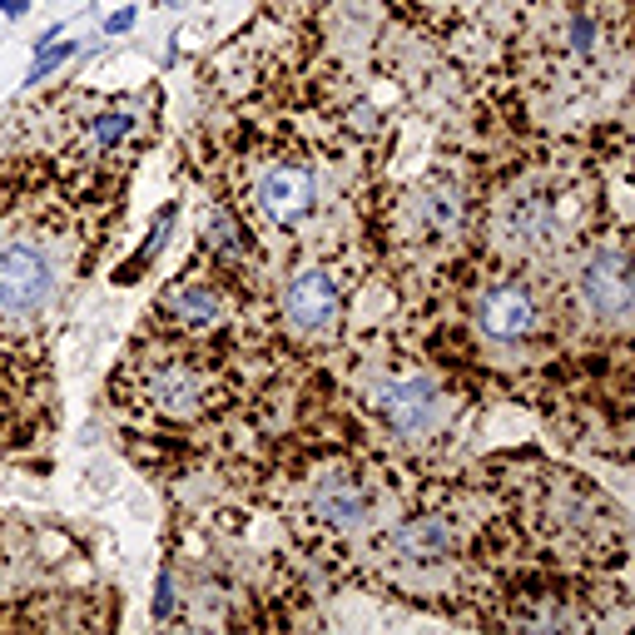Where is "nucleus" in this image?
I'll use <instances>...</instances> for the list:
<instances>
[{
	"label": "nucleus",
	"instance_id": "13",
	"mask_svg": "<svg viewBox=\"0 0 635 635\" xmlns=\"http://www.w3.org/2000/svg\"><path fill=\"white\" fill-rule=\"evenodd\" d=\"M70 55H75V40H60V45H45V50H35V65H30V75H25V80H30V85L50 80V75H55V70L70 60Z\"/></svg>",
	"mask_w": 635,
	"mask_h": 635
},
{
	"label": "nucleus",
	"instance_id": "12",
	"mask_svg": "<svg viewBox=\"0 0 635 635\" xmlns=\"http://www.w3.org/2000/svg\"><path fill=\"white\" fill-rule=\"evenodd\" d=\"M129 134H134V115H129V110H105V115L90 120V144H95L100 154H115Z\"/></svg>",
	"mask_w": 635,
	"mask_h": 635
},
{
	"label": "nucleus",
	"instance_id": "2",
	"mask_svg": "<svg viewBox=\"0 0 635 635\" xmlns=\"http://www.w3.org/2000/svg\"><path fill=\"white\" fill-rule=\"evenodd\" d=\"M576 303L586 318L606 323V328H626L635 313V283H631V258L621 244H596L591 254L581 258L576 278Z\"/></svg>",
	"mask_w": 635,
	"mask_h": 635
},
{
	"label": "nucleus",
	"instance_id": "9",
	"mask_svg": "<svg viewBox=\"0 0 635 635\" xmlns=\"http://www.w3.org/2000/svg\"><path fill=\"white\" fill-rule=\"evenodd\" d=\"M283 323L313 343H328L343 323V288L328 268H298L283 288Z\"/></svg>",
	"mask_w": 635,
	"mask_h": 635
},
{
	"label": "nucleus",
	"instance_id": "11",
	"mask_svg": "<svg viewBox=\"0 0 635 635\" xmlns=\"http://www.w3.org/2000/svg\"><path fill=\"white\" fill-rule=\"evenodd\" d=\"M154 313H164V323H169L174 333H184V338H214V333H224V328L234 323V298L224 293V283L184 273V278L159 298Z\"/></svg>",
	"mask_w": 635,
	"mask_h": 635
},
{
	"label": "nucleus",
	"instance_id": "16",
	"mask_svg": "<svg viewBox=\"0 0 635 635\" xmlns=\"http://www.w3.org/2000/svg\"><path fill=\"white\" fill-rule=\"evenodd\" d=\"M159 5H184V0H159Z\"/></svg>",
	"mask_w": 635,
	"mask_h": 635
},
{
	"label": "nucleus",
	"instance_id": "15",
	"mask_svg": "<svg viewBox=\"0 0 635 635\" xmlns=\"http://www.w3.org/2000/svg\"><path fill=\"white\" fill-rule=\"evenodd\" d=\"M30 10V0H0V15H10V20H20Z\"/></svg>",
	"mask_w": 635,
	"mask_h": 635
},
{
	"label": "nucleus",
	"instance_id": "1",
	"mask_svg": "<svg viewBox=\"0 0 635 635\" xmlns=\"http://www.w3.org/2000/svg\"><path fill=\"white\" fill-rule=\"evenodd\" d=\"M125 387L134 392L129 402L144 407L159 422H199L219 407L224 387L214 378V368L194 353V348H159V353H134Z\"/></svg>",
	"mask_w": 635,
	"mask_h": 635
},
{
	"label": "nucleus",
	"instance_id": "5",
	"mask_svg": "<svg viewBox=\"0 0 635 635\" xmlns=\"http://www.w3.org/2000/svg\"><path fill=\"white\" fill-rule=\"evenodd\" d=\"M566 234V214L561 199L551 189H516L497 209V239L507 244L516 258H546Z\"/></svg>",
	"mask_w": 635,
	"mask_h": 635
},
{
	"label": "nucleus",
	"instance_id": "8",
	"mask_svg": "<svg viewBox=\"0 0 635 635\" xmlns=\"http://www.w3.org/2000/svg\"><path fill=\"white\" fill-rule=\"evenodd\" d=\"M254 209L273 229H298L318 209V169L303 159H278L254 179Z\"/></svg>",
	"mask_w": 635,
	"mask_h": 635
},
{
	"label": "nucleus",
	"instance_id": "14",
	"mask_svg": "<svg viewBox=\"0 0 635 635\" xmlns=\"http://www.w3.org/2000/svg\"><path fill=\"white\" fill-rule=\"evenodd\" d=\"M134 15H139L134 5H125V10H115V15H105V35H120V30H129V25H134Z\"/></svg>",
	"mask_w": 635,
	"mask_h": 635
},
{
	"label": "nucleus",
	"instance_id": "6",
	"mask_svg": "<svg viewBox=\"0 0 635 635\" xmlns=\"http://www.w3.org/2000/svg\"><path fill=\"white\" fill-rule=\"evenodd\" d=\"M457 516L452 511H412L382 536V561L397 571H442L457 561Z\"/></svg>",
	"mask_w": 635,
	"mask_h": 635
},
{
	"label": "nucleus",
	"instance_id": "3",
	"mask_svg": "<svg viewBox=\"0 0 635 635\" xmlns=\"http://www.w3.org/2000/svg\"><path fill=\"white\" fill-rule=\"evenodd\" d=\"M303 516L328 531V536H358L373 526L378 502H373V487L358 467H323L313 482H308V502Z\"/></svg>",
	"mask_w": 635,
	"mask_h": 635
},
{
	"label": "nucleus",
	"instance_id": "4",
	"mask_svg": "<svg viewBox=\"0 0 635 635\" xmlns=\"http://www.w3.org/2000/svg\"><path fill=\"white\" fill-rule=\"evenodd\" d=\"M373 407L382 422L402 437V442H432L447 427V397L427 373H402V378H382L373 387Z\"/></svg>",
	"mask_w": 635,
	"mask_h": 635
},
{
	"label": "nucleus",
	"instance_id": "7",
	"mask_svg": "<svg viewBox=\"0 0 635 635\" xmlns=\"http://www.w3.org/2000/svg\"><path fill=\"white\" fill-rule=\"evenodd\" d=\"M477 333L487 343H502V348H516V343H531L541 333V298L526 278H497L477 293Z\"/></svg>",
	"mask_w": 635,
	"mask_h": 635
},
{
	"label": "nucleus",
	"instance_id": "10",
	"mask_svg": "<svg viewBox=\"0 0 635 635\" xmlns=\"http://www.w3.org/2000/svg\"><path fill=\"white\" fill-rule=\"evenodd\" d=\"M55 293V263L45 249L15 239L0 244V318H35Z\"/></svg>",
	"mask_w": 635,
	"mask_h": 635
}]
</instances>
